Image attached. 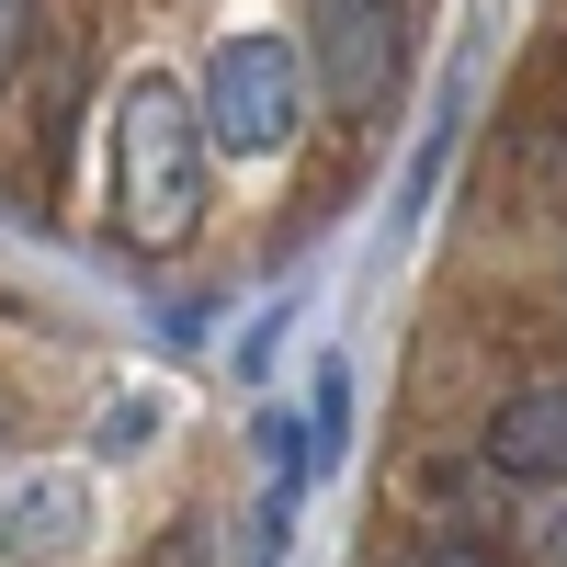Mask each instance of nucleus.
Returning a JSON list of instances; mask_svg holds the SVG:
<instances>
[{"label": "nucleus", "instance_id": "nucleus-1", "mask_svg": "<svg viewBox=\"0 0 567 567\" xmlns=\"http://www.w3.org/2000/svg\"><path fill=\"white\" fill-rule=\"evenodd\" d=\"M205 159H216L205 103L171 69H136L114 91V227H125V250L171 261L205 239Z\"/></svg>", "mask_w": 567, "mask_h": 567}, {"label": "nucleus", "instance_id": "nucleus-2", "mask_svg": "<svg viewBox=\"0 0 567 567\" xmlns=\"http://www.w3.org/2000/svg\"><path fill=\"white\" fill-rule=\"evenodd\" d=\"M194 103H205V136L227 159H284L307 125V58L284 34H216Z\"/></svg>", "mask_w": 567, "mask_h": 567}, {"label": "nucleus", "instance_id": "nucleus-3", "mask_svg": "<svg viewBox=\"0 0 567 567\" xmlns=\"http://www.w3.org/2000/svg\"><path fill=\"white\" fill-rule=\"evenodd\" d=\"M409 58V0H318V80L341 114H374Z\"/></svg>", "mask_w": 567, "mask_h": 567}, {"label": "nucleus", "instance_id": "nucleus-4", "mask_svg": "<svg viewBox=\"0 0 567 567\" xmlns=\"http://www.w3.org/2000/svg\"><path fill=\"white\" fill-rule=\"evenodd\" d=\"M91 545V477H0V567H69Z\"/></svg>", "mask_w": 567, "mask_h": 567}, {"label": "nucleus", "instance_id": "nucleus-5", "mask_svg": "<svg viewBox=\"0 0 567 567\" xmlns=\"http://www.w3.org/2000/svg\"><path fill=\"white\" fill-rule=\"evenodd\" d=\"M488 465L523 488H567V386H523L488 409Z\"/></svg>", "mask_w": 567, "mask_h": 567}, {"label": "nucleus", "instance_id": "nucleus-6", "mask_svg": "<svg viewBox=\"0 0 567 567\" xmlns=\"http://www.w3.org/2000/svg\"><path fill=\"white\" fill-rule=\"evenodd\" d=\"M341 454H352V374L318 352V409H307V477H341Z\"/></svg>", "mask_w": 567, "mask_h": 567}, {"label": "nucleus", "instance_id": "nucleus-7", "mask_svg": "<svg viewBox=\"0 0 567 567\" xmlns=\"http://www.w3.org/2000/svg\"><path fill=\"white\" fill-rule=\"evenodd\" d=\"M148 432H159V398H114V409H103V454L148 443Z\"/></svg>", "mask_w": 567, "mask_h": 567}, {"label": "nucleus", "instance_id": "nucleus-8", "mask_svg": "<svg viewBox=\"0 0 567 567\" xmlns=\"http://www.w3.org/2000/svg\"><path fill=\"white\" fill-rule=\"evenodd\" d=\"M409 567H511V556H499V545H477V534H432Z\"/></svg>", "mask_w": 567, "mask_h": 567}, {"label": "nucleus", "instance_id": "nucleus-9", "mask_svg": "<svg viewBox=\"0 0 567 567\" xmlns=\"http://www.w3.org/2000/svg\"><path fill=\"white\" fill-rule=\"evenodd\" d=\"M12 58H23V0H0V80H12Z\"/></svg>", "mask_w": 567, "mask_h": 567}, {"label": "nucleus", "instance_id": "nucleus-10", "mask_svg": "<svg viewBox=\"0 0 567 567\" xmlns=\"http://www.w3.org/2000/svg\"><path fill=\"white\" fill-rule=\"evenodd\" d=\"M545 567H567V499L545 511Z\"/></svg>", "mask_w": 567, "mask_h": 567}]
</instances>
